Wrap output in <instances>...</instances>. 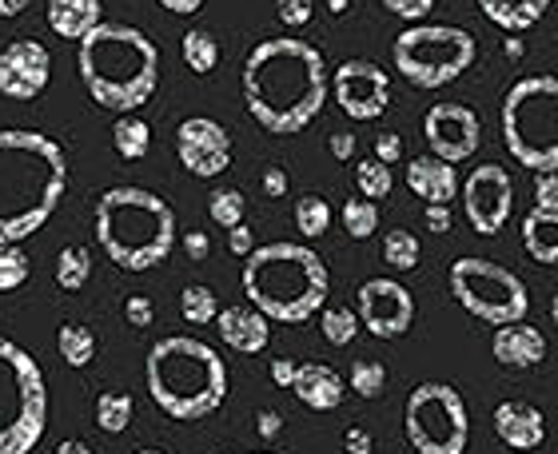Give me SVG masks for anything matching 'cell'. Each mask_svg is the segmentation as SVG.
<instances>
[{
    "label": "cell",
    "mask_w": 558,
    "mask_h": 454,
    "mask_svg": "<svg viewBox=\"0 0 558 454\" xmlns=\"http://www.w3.org/2000/svg\"><path fill=\"white\" fill-rule=\"evenodd\" d=\"M295 371H300V363H291V359H271V383L276 386H288L295 383Z\"/></svg>",
    "instance_id": "cell-49"
},
{
    "label": "cell",
    "mask_w": 558,
    "mask_h": 454,
    "mask_svg": "<svg viewBox=\"0 0 558 454\" xmlns=\"http://www.w3.org/2000/svg\"><path fill=\"white\" fill-rule=\"evenodd\" d=\"M555 0H478V9L490 24H499L502 33H526L535 28L550 12Z\"/></svg>",
    "instance_id": "cell-25"
},
{
    "label": "cell",
    "mask_w": 558,
    "mask_h": 454,
    "mask_svg": "<svg viewBox=\"0 0 558 454\" xmlns=\"http://www.w3.org/2000/svg\"><path fill=\"white\" fill-rule=\"evenodd\" d=\"M408 187L423 204H451L463 192L454 163L439 160V156H415L408 163Z\"/></svg>",
    "instance_id": "cell-21"
},
{
    "label": "cell",
    "mask_w": 558,
    "mask_h": 454,
    "mask_svg": "<svg viewBox=\"0 0 558 454\" xmlns=\"http://www.w3.org/2000/svg\"><path fill=\"white\" fill-rule=\"evenodd\" d=\"M136 454H163V451H156V446H144V451H136Z\"/></svg>",
    "instance_id": "cell-58"
},
{
    "label": "cell",
    "mask_w": 558,
    "mask_h": 454,
    "mask_svg": "<svg viewBox=\"0 0 558 454\" xmlns=\"http://www.w3.org/2000/svg\"><path fill=\"white\" fill-rule=\"evenodd\" d=\"M343 232H348L351 240H372V235L379 232V204L367 196H351L348 204H343Z\"/></svg>",
    "instance_id": "cell-31"
},
{
    "label": "cell",
    "mask_w": 558,
    "mask_h": 454,
    "mask_svg": "<svg viewBox=\"0 0 558 454\" xmlns=\"http://www.w3.org/2000/svg\"><path fill=\"white\" fill-rule=\"evenodd\" d=\"M391 184H396L391 163H384L379 156L355 163V187H360V196H367V199H375V204H379L384 196H391Z\"/></svg>",
    "instance_id": "cell-32"
},
{
    "label": "cell",
    "mask_w": 558,
    "mask_h": 454,
    "mask_svg": "<svg viewBox=\"0 0 558 454\" xmlns=\"http://www.w3.org/2000/svg\"><path fill=\"white\" fill-rule=\"evenodd\" d=\"M96 244L124 271H148L175 247V211L148 187H108L96 199Z\"/></svg>",
    "instance_id": "cell-6"
},
{
    "label": "cell",
    "mask_w": 558,
    "mask_h": 454,
    "mask_svg": "<svg viewBox=\"0 0 558 454\" xmlns=\"http://www.w3.org/2000/svg\"><path fill=\"white\" fill-rule=\"evenodd\" d=\"M495 434L511 451H538L547 443V419H543V410L523 403V398H507L495 407Z\"/></svg>",
    "instance_id": "cell-18"
},
{
    "label": "cell",
    "mask_w": 558,
    "mask_h": 454,
    "mask_svg": "<svg viewBox=\"0 0 558 454\" xmlns=\"http://www.w3.org/2000/svg\"><path fill=\"white\" fill-rule=\"evenodd\" d=\"M327 60L300 36H271L252 48L244 64V105L259 128L291 136L312 124L327 105Z\"/></svg>",
    "instance_id": "cell-1"
},
{
    "label": "cell",
    "mask_w": 558,
    "mask_h": 454,
    "mask_svg": "<svg viewBox=\"0 0 558 454\" xmlns=\"http://www.w3.org/2000/svg\"><path fill=\"white\" fill-rule=\"evenodd\" d=\"M180 52H184V64L196 72V76H208V72H216V64H220V40L211 33H204V28L184 33Z\"/></svg>",
    "instance_id": "cell-28"
},
{
    "label": "cell",
    "mask_w": 558,
    "mask_h": 454,
    "mask_svg": "<svg viewBox=\"0 0 558 454\" xmlns=\"http://www.w3.org/2000/svg\"><path fill=\"white\" fill-rule=\"evenodd\" d=\"M523 247L535 263L558 268V211H547V208L526 211L523 216Z\"/></svg>",
    "instance_id": "cell-24"
},
{
    "label": "cell",
    "mask_w": 558,
    "mask_h": 454,
    "mask_svg": "<svg viewBox=\"0 0 558 454\" xmlns=\"http://www.w3.org/2000/svg\"><path fill=\"white\" fill-rule=\"evenodd\" d=\"M475 36L454 24H411L391 45L399 76L415 88H447L475 64Z\"/></svg>",
    "instance_id": "cell-9"
},
{
    "label": "cell",
    "mask_w": 558,
    "mask_h": 454,
    "mask_svg": "<svg viewBox=\"0 0 558 454\" xmlns=\"http://www.w3.org/2000/svg\"><path fill=\"white\" fill-rule=\"evenodd\" d=\"M48 427V386L40 363L0 335V454H33Z\"/></svg>",
    "instance_id": "cell-8"
},
{
    "label": "cell",
    "mask_w": 558,
    "mask_h": 454,
    "mask_svg": "<svg viewBox=\"0 0 558 454\" xmlns=\"http://www.w3.org/2000/svg\"><path fill=\"white\" fill-rule=\"evenodd\" d=\"M52 81V57L40 40H12L0 48V96L36 100Z\"/></svg>",
    "instance_id": "cell-17"
},
{
    "label": "cell",
    "mask_w": 558,
    "mask_h": 454,
    "mask_svg": "<svg viewBox=\"0 0 558 454\" xmlns=\"http://www.w3.org/2000/svg\"><path fill=\"white\" fill-rule=\"evenodd\" d=\"M490 351H495V363H502V367H511V371H531V367H538V363L547 359V339H543V331L531 323H502L495 327V343H490Z\"/></svg>",
    "instance_id": "cell-19"
},
{
    "label": "cell",
    "mask_w": 558,
    "mask_h": 454,
    "mask_svg": "<svg viewBox=\"0 0 558 454\" xmlns=\"http://www.w3.org/2000/svg\"><path fill=\"white\" fill-rule=\"evenodd\" d=\"M423 220H427V228H430V232L447 235V232H451V223H454V216H451V204H427V211H423Z\"/></svg>",
    "instance_id": "cell-46"
},
{
    "label": "cell",
    "mask_w": 558,
    "mask_h": 454,
    "mask_svg": "<svg viewBox=\"0 0 558 454\" xmlns=\"http://www.w3.org/2000/svg\"><path fill=\"white\" fill-rule=\"evenodd\" d=\"M57 454H93V446L81 443V439H64V443L57 446Z\"/></svg>",
    "instance_id": "cell-55"
},
{
    "label": "cell",
    "mask_w": 558,
    "mask_h": 454,
    "mask_svg": "<svg viewBox=\"0 0 558 454\" xmlns=\"http://www.w3.org/2000/svg\"><path fill=\"white\" fill-rule=\"evenodd\" d=\"M69 187V156L36 128H0V244L36 235Z\"/></svg>",
    "instance_id": "cell-2"
},
{
    "label": "cell",
    "mask_w": 558,
    "mask_h": 454,
    "mask_svg": "<svg viewBox=\"0 0 558 454\" xmlns=\"http://www.w3.org/2000/svg\"><path fill=\"white\" fill-rule=\"evenodd\" d=\"M24 283H28V256L21 244H0V295L16 292Z\"/></svg>",
    "instance_id": "cell-38"
},
{
    "label": "cell",
    "mask_w": 558,
    "mask_h": 454,
    "mask_svg": "<svg viewBox=\"0 0 558 454\" xmlns=\"http://www.w3.org/2000/svg\"><path fill=\"white\" fill-rule=\"evenodd\" d=\"M403 427L415 454H466L471 443L466 403L447 383H418L403 410Z\"/></svg>",
    "instance_id": "cell-11"
},
{
    "label": "cell",
    "mask_w": 558,
    "mask_h": 454,
    "mask_svg": "<svg viewBox=\"0 0 558 454\" xmlns=\"http://www.w3.org/2000/svg\"><path fill=\"white\" fill-rule=\"evenodd\" d=\"M550 323L558 327V295H555V299H550Z\"/></svg>",
    "instance_id": "cell-57"
},
{
    "label": "cell",
    "mask_w": 558,
    "mask_h": 454,
    "mask_svg": "<svg viewBox=\"0 0 558 454\" xmlns=\"http://www.w3.org/2000/svg\"><path fill=\"white\" fill-rule=\"evenodd\" d=\"M295 228L303 240H319L331 228V204L324 196H300L295 199Z\"/></svg>",
    "instance_id": "cell-35"
},
{
    "label": "cell",
    "mask_w": 558,
    "mask_h": 454,
    "mask_svg": "<svg viewBox=\"0 0 558 454\" xmlns=\"http://www.w3.org/2000/svg\"><path fill=\"white\" fill-rule=\"evenodd\" d=\"M502 140L514 163L558 172V76H523L502 100Z\"/></svg>",
    "instance_id": "cell-7"
},
{
    "label": "cell",
    "mask_w": 558,
    "mask_h": 454,
    "mask_svg": "<svg viewBox=\"0 0 558 454\" xmlns=\"http://www.w3.org/2000/svg\"><path fill=\"white\" fill-rule=\"evenodd\" d=\"M355 311L375 339L408 335L411 323H415V299L399 280H367L355 292Z\"/></svg>",
    "instance_id": "cell-14"
},
{
    "label": "cell",
    "mask_w": 558,
    "mask_h": 454,
    "mask_svg": "<svg viewBox=\"0 0 558 454\" xmlns=\"http://www.w3.org/2000/svg\"><path fill=\"white\" fill-rule=\"evenodd\" d=\"M220 303H216V292L211 287H204V283H192V287H184V295H180V315H184L187 323H216L220 319Z\"/></svg>",
    "instance_id": "cell-34"
},
{
    "label": "cell",
    "mask_w": 558,
    "mask_h": 454,
    "mask_svg": "<svg viewBox=\"0 0 558 454\" xmlns=\"http://www.w3.org/2000/svg\"><path fill=\"white\" fill-rule=\"evenodd\" d=\"M331 93L351 120H379L391 105V76L375 60H343L331 76Z\"/></svg>",
    "instance_id": "cell-13"
},
{
    "label": "cell",
    "mask_w": 558,
    "mask_h": 454,
    "mask_svg": "<svg viewBox=\"0 0 558 454\" xmlns=\"http://www.w3.org/2000/svg\"><path fill=\"white\" fill-rule=\"evenodd\" d=\"M112 148H117L124 160H144L151 148V128L136 116V112L120 116L117 124H112Z\"/></svg>",
    "instance_id": "cell-26"
},
{
    "label": "cell",
    "mask_w": 558,
    "mask_h": 454,
    "mask_svg": "<svg viewBox=\"0 0 558 454\" xmlns=\"http://www.w3.org/2000/svg\"><path fill=\"white\" fill-rule=\"evenodd\" d=\"M132 422V395L129 391H105L96 398V427L105 434H120L129 431Z\"/></svg>",
    "instance_id": "cell-30"
},
{
    "label": "cell",
    "mask_w": 558,
    "mask_h": 454,
    "mask_svg": "<svg viewBox=\"0 0 558 454\" xmlns=\"http://www.w3.org/2000/svg\"><path fill=\"white\" fill-rule=\"evenodd\" d=\"M175 156L192 175L211 180V175H223L232 168V136L220 120L192 116L175 128Z\"/></svg>",
    "instance_id": "cell-15"
},
{
    "label": "cell",
    "mask_w": 558,
    "mask_h": 454,
    "mask_svg": "<svg viewBox=\"0 0 558 454\" xmlns=\"http://www.w3.org/2000/svg\"><path fill=\"white\" fill-rule=\"evenodd\" d=\"M33 0H0V21H9V16H21Z\"/></svg>",
    "instance_id": "cell-54"
},
{
    "label": "cell",
    "mask_w": 558,
    "mask_h": 454,
    "mask_svg": "<svg viewBox=\"0 0 558 454\" xmlns=\"http://www.w3.org/2000/svg\"><path fill=\"white\" fill-rule=\"evenodd\" d=\"M144 383L151 403L175 422L208 419L228 395V367L208 343L192 335H168L151 343L144 359Z\"/></svg>",
    "instance_id": "cell-4"
},
{
    "label": "cell",
    "mask_w": 558,
    "mask_h": 454,
    "mask_svg": "<svg viewBox=\"0 0 558 454\" xmlns=\"http://www.w3.org/2000/svg\"><path fill=\"white\" fill-rule=\"evenodd\" d=\"M375 156H379L384 163H399V156H403V136H399V132H379Z\"/></svg>",
    "instance_id": "cell-44"
},
{
    "label": "cell",
    "mask_w": 558,
    "mask_h": 454,
    "mask_svg": "<svg viewBox=\"0 0 558 454\" xmlns=\"http://www.w3.org/2000/svg\"><path fill=\"white\" fill-rule=\"evenodd\" d=\"M384 9L391 12V16H399V21L418 24L423 16H430V9H435V0H384Z\"/></svg>",
    "instance_id": "cell-41"
},
{
    "label": "cell",
    "mask_w": 558,
    "mask_h": 454,
    "mask_svg": "<svg viewBox=\"0 0 558 454\" xmlns=\"http://www.w3.org/2000/svg\"><path fill=\"white\" fill-rule=\"evenodd\" d=\"M256 431L264 434V439H276V434L283 431V419H279L276 410H259V415H256Z\"/></svg>",
    "instance_id": "cell-52"
},
{
    "label": "cell",
    "mask_w": 558,
    "mask_h": 454,
    "mask_svg": "<svg viewBox=\"0 0 558 454\" xmlns=\"http://www.w3.org/2000/svg\"><path fill=\"white\" fill-rule=\"evenodd\" d=\"M57 347H60V355H64V363H69V367H88V363L96 359V335H93V327L64 323L57 331Z\"/></svg>",
    "instance_id": "cell-29"
},
{
    "label": "cell",
    "mask_w": 558,
    "mask_h": 454,
    "mask_svg": "<svg viewBox=\"0 0 558 454\" xmlns=\"http://www.w3.org/2000/svg\"><path fill=\"white\" fill-rule=\"evenodd\" d=\"M244 295L271 323H307L327 303V263L303 244H264L244 259Z\"/></svg>",
    "instance_id": "cell-5"
},
{
    "label": "cell",
    "mask_w": 558,
    "mask_h": 454,
    "mask_svg": "<svg viewBox=\"0 0 558 454\" xmlns=\"http://www.w3.org/2000/svg\"><path fill=\"white\" fill-rule=\"evenodd\" d=\"M291 391H295V398H300L303 407L336 410L343 403V395H348V383L339 379V371H331L324 363H300Z\"/></svg>",
    "instance_id": "cell-22"
},
{
    "label": "cell",
    "mask_w": 558,
    "mask_h": 454,
    "mask_svg": "<svg viewBox=\"0 0 558 454\" xmlns=\"http://www.w3.org/2000/svg\"><path fill=\"white\" fill-rule=\"evenodd\" d=\"M360 311H351V307H324L319 311V331L331 347H348L351 339L360 335Z\"/></svg>",
    "instance_id": "cell-33"
},
{
    "label": "cell",
    "mask_w": 558,
    "mask_h": 454,
    "mask_svg": "<svg viewBox=\"0 0 558 454\" xmlns=\"http://www.w3.org/2000/svg\"><path fill=\"white\" fill-rule=\"evenodd\" d=\"M93 280V251L81 244L64 247L57 256V283L60 292H81L84 283Z\"/></svg>",
    "instance_id": "cell-27"
},
{
    "label": "cell",
    "mask_w": 558,
    "mask_h": 454,
    "mask_svg": "<svg viewBox=\"0 0 558 454\" xmlns=\"http://www.w3.org/2000/svg\"><path fill=\"white\" fill-rule=\"evenodd\" d=\"M244 211H247V199L240 187H220V192H211V199H208L211 223L235 228V223H244Z\"/></svg>",
    "instance_id": "cell-37"
},
{
    "label": "cell",
    "mask_w": 558,
    "mask_h": 454,
    "mask_svg": "<svg viewBox=\"0 0 558 454\" xmlns=\"http://www.w3.org/2000/svg\"><path fill=\"white\" fill-rule=\"evenodd\" d=\"M343 446H348V454H372L375 439L363 427H351L348 434H343Z\"/></svg>",
    "instance_id": "cell-48"
},
{
    "label": "cell",
    "mask_w": 558,
    "mask_h": 454,
    "mask_svg": "<svg viewBox=\"0 0 558 454\" xmlns=\"http://www.w3.org/2000/svg\"><path fill=\"white\" fill-rule=\"evenodd\" d=\"M384 263L396 271L418 268V240L408 228H391V232L384 235Z\"/></svg>",
    "instance_id": "cell-36"
},
{
    "label": "cell",
    "mask_w": 558,
    "mask_h": 454,
    "mask_svg": "<svg viewBox=\"0 0 558 454\" xmlns=\"http://www.w3.org/2000/svg\"><path fill=\"white\" fill-rule=\"evenodd\" d=\"M315 12V0H276V16L288 28H303V24L312 21Z\"/></svg>",
    "instance_id": "cell-40"
},
{
    "label": "cell",
    "mask_w": 558,
    "mask_h": 454,
    "mask_svg": "<svg viewBox=\"0 0 558 454\" xmlns=\"http://www.w3.org/2000/svg\"><path fill=\"white\" fill-rule=\"evenodd\" d=\"M184 251H187V259H208V251H211V240H208V232H187L184 235Z\"/></svg>",
    "instance_id": "cell-47"
},
{
    "label": "cell",
    "mask_w": 558,
    "mask_h": 454,
    "mask_svg": "<svg viewBox=\"0 0 558 454\" xmlns=\"http://www.w3.org/2000/svg\"><path fill=\"white\" fill-rule=\"evenodd\" d=\"M264 192H268L271 199L288 196V172H283V168H268V172H264Z\"/></svg>",
    "instance_id": "cell-51"
},
{
    "label": "cell",
    "mask_w": 558,
    "mask_h": 454,
    "mask_svg": "<svg viewBox=\"0 0 558 454\" xmlns=\"http://www.w3.org/2000/svg\"><path fill=\"white\" fill-rule=\"evenodd\" d=\"M327 148H331V156H336V160L348 163L351 156H355V136H351V132H336V136L327 140Z\"/></svg>",
    "instance_id": "cell-50"
},
{
    "label": "cell",
    "mask_w": 558,
    "mask_h": 454,
    "mask_svg": "<svg viewBox=\"0 0 558 454\" xmlns=\"http://www.w3.org/2000/svg\"><path fill=\"white\" fill-rule=\"evenodd\" d=\"M327 9H331V16H343V12H348V0H327Z\"/></svg>",
    "instance_id": "cell-56"
},
{
    "label": "cell",
    "mask_w": 558,
    "mask_h": 454,
    "mask_svg": "<svg viewBox=\"0 0 558 454\" xmlns=\"http://www.w3.org/2000/svg\"><path fill=\"white\" fill-rule=\"evenodd\" d=\"M228 247H232V256H240V259L252 256V251H256L252 228H244V223H235V228H228Z\"/></svg>",
    "instance_id": "cell-45"
},
{
    "label": "cell",
    "mask_w": 558,
    "mask_h": 454,
    "mask_svg": "<svg viewBox=\"0 0 558 454\" xmlns=\"http://www.w3.org/2000/svg\"><path fill=\"white\" fill-rule=\"evenodd\" d=\"M124 315H129L132 327H148L151 319H156V307H151L148 295H129V303H124Z\"/></svg>",
    "instance_id": "cell-43"
},
{
    "label": "cell",
    "mask_w": 558,
    "mask_h": 454,
    "mask_svg": "<svg viewBox=\"0 0 558 454\" xmlns=\"http://www.w3.org/2000/svg\"><path fill=\"white\" fill-rule=\"evenodd\" d=\"M156 4L168 9V12H175V16H192V12L204 9V0H156Z\"/></svg>",
    "instance_id": "cell-53"
},
{
    "label": "cell",
    "mask_w": 558,
    "mask_h": 454,
    "mask_svg": "<svg viewBox=\"0 0 558 454\" xmlns=\"http://www.w3.org/2000/svg\"><path fill=\"white\" fill-rule=\"evenodd\" d=\"M454 303L466 315H475L483 323H519L531 311V292L526 283L502 263H490L483 256H463L454 259L447 271Z\"/></svg>",
    "instance_id": "cell-10"
},
{
    "label": "cell",
    "mask_w": 558,
    "mask_h": 454,
    "mask_svg": "<svg viewBox=\"0 0 558 454\" xmlns=\"http://www.w3.org/2000/svg\"><path fill=\"white\" fill-rule=\"evenodd\" d=\"M535 208L558 211V172H538V180H535Z\"/></svg>",
    "instance_id": "cell-42"
},
{
    "label": "cell",
    "mask_w": 558,
    "mask_h": 454,
    "mask_svg": "<svg viewBox=\"0 0 558 454\" xmlns=\"http://www.w3.org/2000/svg\"><path fill=\"white\" fill-rule=\"evenodd\" d=\"M105 24V0H48V28L81 45L84 36Z\"/></svg>",
    "instance_id": "cell-23"
},
{
    "label": "cell",
    "mask_w": 558,
    "mask_h": 454,
    "mask_svg": "<svg viewBox=\"0 0 558 454\" xmlns=\"http://www.w3.org/2000/svg\"><path fill=\"white\" fill-rule=\"evenodd\" d=\"M76 69L96 105L129 116L148 105L160 84V48L132 24L105 21L81 40Z\"/></svg>",
    "instance_id": "cell-3"
},
{
    "label": "cell",
    "mask_w": 558,
    "mask_h": 454,
    "mask_svg": "<svg viewBox=\"0 0 558 454\" xmlns=\"http://www.w3.org/2000/svg\"><path fill=\"white\" fill-rule=\"evenodd\" d=\"M216 331L235 355H259L271 343V319L259 307H223Z\"/></svg>",
    "instance_id": "cell-20"
},
{
    "label": "cell",
    "mask_w": 558,
    "mask_h": 454,
    "mask_svg": "<svg viewBox=\"0 0 558 454\" xmlns=\"http://www.w3.org/2000/svg\"><path fill=\"white\" fill-rule=\"evenodd\" d=\"M514 211V184L502 163H478L463 180V216L478 235H499Z\"/></svg>",
    "instance_id": "cell-12"
},
{
    "label": "cell",
    "mask_w": 558,
    "mask_h": 454,
    "mask_svg": "<svg viewBox=\"0 0 558 454\" xmlns=\"http://www.w3.org/2000/svg\"><path fill=\"white\" fill-rule=\"evenodd\" d=\"M423 140L430 144V156L447 163H463L478 151L483 140V124H478L475 108L466 105H435L423 116Z\"/></svg>",
    "instance_id": "cell-16"
},
{
    "label": "cell",
    "mask_w": 558,
    "mask_h": 454,
    "mask_svg": "<svg viewBox=\"0 0 558 454\" xmlns=\"http://www.w3.org/2000/svg\"><path fill=\"white\" fill-rule=\"evenodd\" d=\"M348 386L360 398H379L384 395V386H387V367L384 363H375V359H360L355 367H351Z\"/></svg>",
    "instance_id": "cell-39"
}]
</instances>
